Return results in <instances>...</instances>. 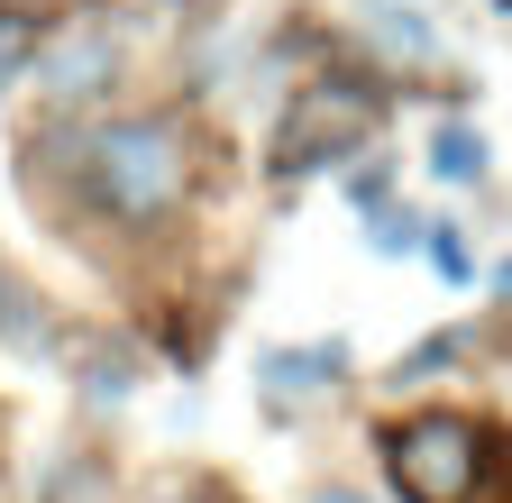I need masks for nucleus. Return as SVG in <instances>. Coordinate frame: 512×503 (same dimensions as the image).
Listing matches in <instances>:
<instances>
[{
	"label": "nucleus",
	"mask_w": 512,
	"mask_h": 503,
	"mask_svg": "<svg viewBox=\"0 0 512 503\" xmlns=\"http://www.w3.org/2000/svg\"><path fill=\"white\" fill-rule=\"evenodd\" d=\"M74 165H83V202L101 220H119V229H156L192 193V138H183V119H165V110L110 119V129L74 138Z\"/></svg>",
	"instance_id": "f257e3e1"
},
{
	"label": "nucleus",
	"mask_w": 512,
	"mask_h": 503,
	"mask_svg": "<svg viewBox=\"0 0 512 503\" xmlns=\"http://www.w3.org/2000/svg\"><path fill=\"white\" fill-rule=\"evenodd\" d=\"M384 467L403 503H512V439L467 412H412L384 430Z\"/></svg>",
	"instance_id": "f03ea898"
},
{
	"label": "nucleus",
	"mask_w": 512,
	"mask_h": 503,
	"mask_svg": "<svg viewBox=\"0 0 512 503\" xmlns=\"http://www.w3.org/2000/svg\"><path fill=\"white\" fill-rule=\"evenodd\" d=\"M375 83H348V74H320L293 92L284 129H275V174H320V165H348L366 138H375Z\"/></svg>",
	"instance_id": "7ed1b4c3"
},
{
	"label": "nucleus",
	"mask_w": 512,
	"mask_h": 503,
	"mask_svg": "<svg viewBox=\"0 0 512 503\" xmlns=\"http://www.w3.org/2000/svg\"><path fill=\"white\" fill-rule=\"evenodd\" d=\"M37 65H46V92H55V101H101V92H119L128 46H119L110 19H74L64 37L37 46Z\"/></svg>",
	"instance_id": "20e7f679"
},
{
	"label": "nucleus",
	"mask_w": 512,
	"mask_h": 503,
	"mask_svg": "<svg viewBox=\"0 0 512 503\" xmlns=\"http://www.w3.org/2000/svg\"><path fill=\"white\" fill-rule=\"evenodd\" d=\"M430 174H439V183H476V174H485V138L467 129V119H448V129L430 138Z\"/></svg>",
	"instance_id": "39448f33"
},
{
	"label": "nucleus",
	"mask_w": 512,
	"mask_h": 503,
	"mask_svg": "<svg viewBox=\"0 0 512 503\" xmlns=\"http://www.w3.org/2000/svg\"><path fill=\"white\" fill-rule=\"evenodd\" d=\"M320 375H339V348H302V357H266V394L284 403V394H320Z\"/></svg>",
	"instance_id": "423d86ee"
},
{
	"label": "nucleus",
	"mask_w": 512,
	"mask_h": 503,
	"mask_svg": "<svg viewBox=\"0 0 512 503\" xmlns=\"http://www.w3.org/2000/svg\"><path fill=\"white\" fill-rule=\"evenodd\" d=\"M37 503H110V476H101V458H64L55 476H46V494Z\"/></svg>",
	"instance_id": "0eeeda50"
},
{
	"label": "nucleus",
	"mask_w": 512,
	"mask_h": 503,
	"mask_svg": "<svg viewBox=\"0 0 512 503\" xmlns=\"http://www.w3.org/2000/svg\"><path fill=\"white\" fill-rule=\"evenodd\" d=\"M28 55H37V19L28 10H0V92L28 74Z\"/></svg>",
	"instance_id": "6e6552de"
},
{
	"label": "nucleus",
	"mask_w": 512,
	"mask_h": 503,
	"mask_svg": "<svg viewBox=\"0 0 512 503\" xmlns=\"http://www.w3.org/2000/svg\"><path fill=\"white\" fill-rule=\"evenodd\" d=\"M0 321H10V339H19V348H46V321H37V302H28L19 284H0Z\"/></svg>",
	"instance_id": "1a4fd4ad"
},
{
	"label": "nucleus",
	"mask_w": 512,
	"mask_h": 503,
	"mask_svg": "<svg viewBox=\"0 0 512 503\" xmlns=\"http://www.w3.org/2000/svg\"><path fill=\"white\" fill-rule=\"evenodd\" d=\"M421 247H430V266L448 275V284H467L476 266H467V247H458V229H421Z\"/></svg>",
	"instance_id": "9d476101"
},
{
	"label": "nucleus",
	"mask_w": 512,
	"mask_h": 503,
	"mask_svg": "<svg viewBox=\"0 0 512 503\" xmlns=\"http://www.w3.org/2000/svg\"><path fill=\"white\" fill-rule=\"evenodd\" d=\"M147 503H229V494H220L211 476H174V485H156Z\"/></svg>",
	"instance_id": "9b49d317"
}]
</instances>
